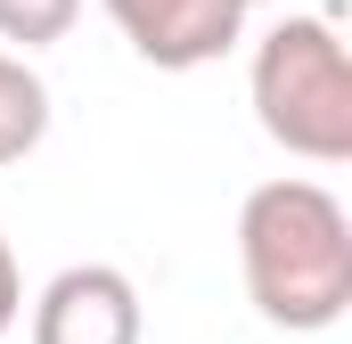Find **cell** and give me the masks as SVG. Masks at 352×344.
Masks as SVG:
<instances>
[{
    "instance_id": "cell-1",
    "label": "cell",
    "mask_w": 352,
    "mask_h": 344,
    "mask_svg": "<svg viewBox=\"0 0 352 344\" xmlns=\"http://www.w3.org/2000/svg\"><path fill=\"white\" fill-rule=\"evenodd\" d=\"M238 270L270 328L320 336L352 303V213L320 180H263L238 205Z\"/></svg>"
},
{
    "instance_id": "cell-2",
    "label": "cell",
    "mask_w": 352,
    "mask_h": 344,
    "mask_svg": "<svg viewBox=\"0 0 352 344\" xmlns=\"http://www.w3.org/2000/svg\"><path fill=\"white\" fill-rule=\"evenodd\" d=\"M254 123L303 164L352 156V58L328 17H278L254 41Z\"/></svg>"
},
{
    "instance_id": "cell-3",
    "label": "cell",
    "mask_w": 352,
    "mask_h": 344,
    "mask_svg": "<svg viewBox=\"0 0 352 344\" xmlns=\"http://www.w3.org/2000/svg\"><path fill=\"white\" fill-rule=\"evenodd\" d=\"M107 17L164 74H197V66L230 58L238 33H246V8L238 0H107Z\"/></svg>"
},
{
    "instance_id": "cell-4",
    "label": "cell",
    "mask_w": 352,
    "mask_h": 344,
    "mask_svg": "<svg viewBox=\"0 0 352 344\" xmlns=\"http://www.w3.org/2000/svg\"><path fill=\"white\" fill-rule=\"evenodd\" d=\"M140 287L115 262H74L33 295V344H140Z\"/></svg>"
},
{
    "instance_id": "cell-5",
    "label": "cell",
    "mask_w": 352,
    "mask_h": 344,
    "mask_svg": "<svg viewBox=\"0 0 352 344\" xmlns=\"http://www.w3.org/2000/svg\"><path fill=\"white\" fill-rule=\"evenodd\" d=\"M50 140V83L0 50V164H25Z\"/></svg>"
},
{
    "instance_id": "cell-6",
    "label": "cell",
    "mask_w": 352,
    "mask_h": 344,
    "mask_svg": "<svg viewBox=\"0 0 352 344\" xmlns=\"http://www.w3.org/2000/svg\"><path fill=\"white\" fill-rule=\"evenodd\" d=\"M82 17V0H0V41H25V50H50L66 41Z\"/></svg>"
},
{
    "instance_id": "cell-7",
    "label": "cell",
    "mask_w": 352,
    "mask_h": 344,
    "mask_svg": "<svg viewBox=\"0 0 352 344\" xmlns=\"http://www.w3.org/2000/svg\"><path fill=\"white\" fill-rule=\"evenodd\" d=\"M25 320V270H16V246L0 238V336Z\"/></svg>"
},
{
    "instance_id": "cell-8",
    "label": "cell",
    "mask_w": 352,
    "mask_h": 344,
    "mask_svg": "<svg viewBox=\"0 0 352 344\" xmlns=\"http://www.w3.org/2000/svg\"><path fill=\"white\" fill-rule=\"evenodd\" d=\"M238 8H246V17H254V8H270V0H238Z\"/></svg>"
}]
</instances>
